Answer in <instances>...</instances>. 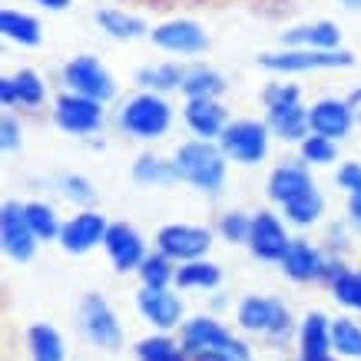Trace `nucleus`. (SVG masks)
Returning <instances> with one entry per match:
<instances>
[{"mask_svg": "<svg viewBox=\"0 0 361 361\" xmlns=\"http://www.w3.org/2000/svg\"><path fill=\"white\" fill-rule=\"evenodd\" d=\"M183 93H186V99H219L226 93V77L212 66H192V70H186Z\"/></svg>", "mask_w": 361, "mask_h": 361, "instance_id": "cd10ccee", "label": "nucleus"}, {"mask_svg": "<svg viewBox=\"0 0 361 361\" xmlns=\"http://www.w3.org/2000/svg\"><path fill=\"white\" fill-rule=\"evenodd\" d=\"M226 159L229 156L222 153V146H216L212 140L183 142L173 156L179 179L192 183L199 192H209V196H216L222 183H226Z\"/></svg>", "mask_w": 361, "mask_h": 361, "instance_id": "f257e3e1", "label": "nucleus"}, {"mask_svg": "<svg viewBox=\"0 0 361 361\" xmlns=\"http://www.w3.org/2000/svg\"><path fill=\"white\" fill-rule=\"evenodd\" d=\"M338 186L341 189H348V196L351 192H361V166L358 163H345L338 169Z\"/></svg>", "mask_w": 361, "mask_h": 361, "instance_id": "37998d69", "label": "nucleus"}, {"mask_svg": "<svg viewBox=\"0 0 361 361\" xmlns=\"http://www.w3.org/2000/svg\"><path fill=\"white\" fill-rule=\"evenodd\" d=\"M60 192H63L70 202H80V206H90V202L97 199L93 183H90L87 176H80V173H63L60 176Z\"/></svg>", "mask_w": 361, "mask_h": 361, "instance_id": "58836bf2", "label": "nucleus"}, {"mask_svg": "<svg viewBox=\"0 0 361 361\" xmlns=\"http://www.w3.org/2000/svg\"><path fill=\"white\" fill-rule=\"evenodd\" d=\"M27 222H30L33 235L40 242H50V239H60V229H63V222L56 219V209L47 206V202H27Z\"/></svg>", "mask_w": 361, "mask_h": 361, "instance_id": "c9c22d12", "label": "nucleus"}, {"mask_svg": "<svg viewBox=\"0 0 361 361\" xmlns=\"http://www.w3.org/2000/svg\"><path fill=\"white\" fill-rule=\"evenodd\" d=\"M120 126L133 140H163L173 126V106L163 99V93L142 90L120 106Z\"/></svg>", "mask_w": 361, "mask_h": 361, "instance_id": "f03ea898", "label": "nucleus"}, {"mask_svg": "<svg viewBox=\"0 0 361 361\" xmlns=\"http://www.w3.org/2000/svg\"><path fill=\"white\" fill-rule=\"evenodd\" d=\"M20 136H23L20 123H17L11 113H7V116L0 120V146H4V153H13V149L20 146Z\"/></svg>", "mask_w": 361, "mask_h": 361, "instance_id": "79ce46f5", "label": "nucleus"}, {"mask_svg": "<svg viewBox=\"0 0 361 361\" xmlns=\"http://www.w3.org/2000/svg\"><path fill=\"white\" fill-rule=\"evenodd\" d=\"M156 249L169 255L173 262H192V259H206L212 249V229L206 226H192V222H173L163 226L156 235Z\"/></svg>", "mask_w": 361, "mask_h": 361, "instance_id": "6e6552de", "label": "nucleus"}, {"mask_svg": "<svg viewBox=\"0 0 361 361\" xmlns=\"http://www.w3.org/2000/svg\"><path fill=\"white\" fill-rule=\"evenodd\" d=\"M298 153H302V163L305 166H329L335 159V140L308 133L305 140L298 142Z\"/></svg>", "mask_w": 361, "mask_h": 361, "instance_id": "4c0bfd02", "label": "nucleus"}, {"mask_svg": "<svg viewBox=\"0 0 361 361\" xmlns=\"http://www.w3.org/2000/svg\"><path fill=\"white\" fill-rule=\"evenodd\" d=\"M189 361H229V355L219 348H206V351H189Z\"/></svg>", "mask_w": 361, "mask_h": 361, "instance_id": "c03bdc74", "label": "nucleus"}, {"mask_svg": "<svg viewBox=\"0 0 361 361\" xmlns=\"http://www.w3.org/2000/svg\"><path fill=\"white\" fill-rule=\"evenodd\" d=\"M282 44L302 47V50H338L341 30H338V23H331V20L298 23V27H288L282 33Z\"/></svg>", "mask_w": 361, "mask_h": 361, "instance_id": "aec40b11", "label": "nucleus"}, {"mask_svg": "<svg viewBox=\"0 0 361 361\" xmlns=\"http://www.w3.org/2000/svg\"><path fill=\"white\" fill-rule=\"evenodd\" d=\"M331 351L341 358H361V325L351 318H331Z\"/></svg>", "mask_w": 361, "mask_h": 361, "instance_id": "72a5a7b5", "label": "nucleus"}, {"mask_svg": "<svg viewBox=\"0 0 361 361\" xmlns=\"http://www.w3.org/2000/svg\"><path fill=\"white\" fill-rule=\"evenodd\" d=\"M27 348H30V361H66V345L63 335L54 325H30L27 331Z\"/></svg>", "mask_w": 361, "mask_h": 361, "instance_id": "bb28decb", "label": "nucleus"}, {"mask_svg": "<svg viewBox=\"0 0 361 361\" xmlns=\"http://www.w3.org/2000/svg\"><path fill=\"white\" fill-rule=\"evenodd\" d=\"M269 130L282 140L302 142L312 133L308 126V110L302 103H285V106H269Z\"/></svg>", "mask_w": 361, "mask_h": 361, "instance_id": "4be33fe9", "label": "nucleus"}, {"mask_svg": "<svg viewBox=\"0 0 361 361\" xmlns=\"http://www.w3.org/2000/svg\"><path fill=\"white\" fill-rule=\"evenodd\" d=\"M93 20H97V27L106 37H113V40H140V37H146V20H140V17H133V13L126 11H116V7H103V11L93 13Z\"/></svg>", "mask_w": 361, "mask_h": 361, "instance_id": "b1692460", "label": "nucleus"}, {"mask_svg": "<svg viewBox=\"0 0 361 361\" xmlns=\"http://www.w3.org/2000/svg\"><path fill=\"white\" fill-rule=\"evenodd\" d=\"M348 216L355 226H361V192H351L348 196Z\"/></svg>", "mask_w": 361, "mask_h": 361, "instance_id": "49530a36", "label": "nucleus"}, {"mask_svg": "<svg viewBox=\"0 0 361 361\" xmlns=\"http://www.w3.org/2000/svg\"><path fill=\"white\" fill-rule=\"evenodd\" d=\"M0 33L20 47H37L44 40L40 20L23 11H13V7H4V11H0Z\"/></svg>", "mask_w": 361, "mask_h": 361, "instance_id": "393cba45", "label": "nucleus"}, {"mask_svg": "<svg viewBox=\"0 0 361 361\" xmlns=\"http://www.w3.org/2000/svg\"><path fill=\"white\" fill-rule=\"evenodd\" d=\"M80 331L87 335L90 345L97 348H106V351H116L123 345V325L113 305L106 302L103 295L90 292L83 302H80Z\"/></svg>", "mask_w": 361, "mask_h": 361, "instance_id": "423d86ee", "label": "nucleus"}, {"mask_svg": "<svg viewBox=\"0 0 361 361\" xmlns=\"http://www.w3.org/2000/svg\"><path fill=\"white\" fill-rule=\"evenodd\" d=\"M149 37H153V44L159 47V50H169V54H179V56L202 54L209 47L206 30H202L196 20H166V23H159Z\"/></svg>", "mask_w": 361, "mask_h": 361, "instance_id": "dca6fc26", "label": "nucleus"}, {"mask_svg": "<svg viewBox=\"0 0 361 361\" xmlns=\"http://www.w3.org/2000/svg\"><path fill=\"white\" fill-rule=\"evenodd\" d=\"M282 272L288 279H295V282H312V279H325L329 272V262H325V255L318 245L305 239H292V245L285 249L282 255Z\"/></svg>", "mask_w": 361, "mask_h": 361, "instance_id": "f3484780", "label": "nucleus"}, {"mask_svg": "<svg viewBox=\"0 0 361 361\" xmlns=\"http://www.w3.org/2000/svg\"><path fill=\"white\" fill-rule=\"evenodd\" d=\"M269 123L259 120H232L219 136L222 153L239 166H259L269 153Z\"/></svg>", "mask_w": 361, "mask_h": 361, "instance_id": "39448f33", "label": "nucleus"}, {"mask_svg": "<svg viewBox=\"0 0 361 361\" xmlns=\"http://www.w3.org/2000/svg\"><path fill=\"white\" fill-rule=\"evenodd\" d=\"M308 189H315L308 166L285 163V166H279V169H272V176H269V196H272L279 206H285V202H292V199H298V196H305Z\"/></svg>", "mask_w": 361, "mask_h": 361, "instance_id": "412c9836", "label": "nucleus"}, {"mask_svg": "<svg viewBox=\"0 0 361 361\" xmlns=\"http://www.w3.org/2000/svg\"><path fill=\"white\" fill-rule=\"evenodd\" d=\"M252 232V216L245 212H226L219 219V235L226 242H249Z\"/></svg>", "mask_w": 361, "mask_h": 361, "instance_id": "ea45409f", "label": "nucleus"}, {"mask_svg": "<svg viewBox=\"0 0 361 361\" xmlns=\"http://www.w3.org/2000/svg\"><path fill=\"white\" fill-rule=\"evenodd\" d=\"M259 66L272 70V73H308V70H348L355 66L351 50H302V47H288L279 54H262Z\"/></svg>", "mask_w": 361, "mask_h": 361, "instance_id": "20e7f679", "label": "nucleus"}, {"mask_svg": "<svg viewBox=\"0 0 361 361\" xmlns=\"http://www.w3.org/2000/svg\"><path fill=\"white\" fill-rule=\"evenodd\" d=\"M235 322L242 331L265 335V338H288L292 331V312L285 302L272 295H245L235 308Z\"/></svg>", "mask_w": 361, "mask_h": 361, "instance_id": "7ed1b4c3", "label": "nucleus"}, {"mask_svg": "<svg viewBox=\"0 0 361 361\" xmlns=\"http://www.w3.org/2000/svg\"><path fill=\"white\" fill-rule=\"evenodd\" d=\"M44 99H47V83L37 70H20V73H13V106L37 110V106H44Z\"/></svg>", "mask_w": 361, "mask_h": 361, "instance_id": "2f4dec72", "label": "nucleus"}, {"mask_svg": "<svg viewBox=\"0 0 361 361\" xmlns=\"http://www.w3.org/2000/svg\"><path fill=\"white\" fill-rule=\"evenodd\" d=\"M262 99H265V110L269 106H285V103H298V87H292V83H272V87H265Z\"/></svg>", "mask_w": 361, "mask_h": 361, "instance_id": "a19ab883", "label": "nucleus"}, {"mask_svg": "<svg viewBox=\"0 0 361 361\" xmlns=\"http://www.w3.org/2000/svg\"><path fill=\"white\" fill-rule=\"evenodd\" d=\"M302 361H335L331 355H318V358H302Z\"/></svg>", "mask_w": 361, "mask_h": 361, "instance_id": "8fccbe9b", "label": "nucleus"}, {"mask_svg": "<svg viewBox=\"0 0 361 361\" xmlns=\"http://www.w3.org/2000/svg\"><path fill=\"white\" fill-rule=\"evenodd\" d=\"M183 120L199 140H219L222 130L229 126L226 106L219 99H189L186 110H183Z\"/></svg>", "mask_w": 361, "mask_h": 361, "instance_id": "6ab92c4d", "label": "nucleus"}, {"mask_svg": "<svg viewBox=\"0 0 361 361\" xmlns=\"http://www.w3.org/2000/svg\"><path fill=\"white\" fill-rule=\"evenodd\" d=\"M331 285V298L338 305L351 308V312H361V269H348V265H329L325 272Z\"/></svg>", "mask_w": 361, "mask_h": 361, "instance_id": "a878e982", "label": "nucleus"}, {"mask_svg": "<svg viewBox=\"0 0 361 361\" xmlns=\"http://www.w3.org/2000/svg\"><path fill=\"white\" fill-rule=\"evenodd\" d=\"M298 348H302V358H318V355H329L331 351V322L322 312H308L302 318Z\"/></svg>", "mask_w": 361, "mask_h": 361, "instance_id": "5701e85b", "label": "nucleus"}, {"mask_svg": "<svg viewBox=\"0 0 361 361\" xmlns=\"http://www.w3.org/2000/svg\"><path fill=\"white\" fill-rule=\"evenodd\" d=\"M37 7H44V11H54V13H60V11H66L70 7V0H33Z\"/></svg>", "mask_w": 361, "mask_h": 361, "instance_id": "de8ad7c7", "label": "nucleus"}, {"mask_svg": "<svg viewBox=\"0 0 361 361\" xmlns=\"http://www.w3.org/2000/svg\"><path fill=\"white\" fill-rule=\"evenodd\" d=\"M54 120L70 136H90L103 126V103L80 93H63L54 106Z\"/></svg>", "mask_w": 361, "mask_h": 361, "instance_id": "1a4fd4ad", "label": "nucleus"}, {"mask_svg": "<svg viewBox=\"0 0 361 361\" xmlns=\"http://www.w3.org/2000/svg\"><path fill=\"white\" fill-rule=\"evenodd\" d=\"M136 361H189V351L183 341H173L169 335H149L136 345Z\"/></svg>", "mask_w": 361, "mask_h": 361, "instance_id": "7c9ffc66", "label": "nucleus"}, {"mask_svg": "<svg viewBox=\"0 0 361 361\" xmlns=\"http://www.w3.org/2000/svg\"><path fill=\"white\" fill-rule=\"evenodd\" d=\"M179 341H183V348L186 351H206V348L226 351L235 338H232V331L222 325L219 318L196 315V318H189V322H183V335H179Z\"/></svg>", "mask_w": 361, "mask_h": 361, "instance_id": "a211bd4d", "label": "nucleus"}, {"mask_svg": "<svg viewBox=\"0 0 361 361\" xmlns=\"http://www.w3.org/2000/svg\"><path fill=\"white\" fill-rule=\"evenodd\" d=\"M0 103H4V106H13V77L0 80Z\"/></svg>", "mask_w": 361, "mask_h": 361, "instance_id": "a18cd8bd", "label": "nucleus"}, {"mask_svg": "<svg viewBox=\"0 0 361 361\" xmlns=\"http://www.w3.org/2000/svg\"><path fill=\"white\" fill-rule=\"evenodd\" d=\"M133 176H136V183H142V186H166V183L179 179L176 163L163 159V156H140L136 166H133Z\"/></svg>", "mask_w": 361, "mask_h": 361, "instance_id": "473e14b6", "label": "nucleus"}, {"mask_svg": "<svg viewBox=\"0 0 361 361\" xmlns=\"http://www.w3.org/2000/svg\"><path fill=\"white\" fill-rule=\"evenodd\" d=\"M285 216L288 222H295V226H312V222L322 219V212H325V199L318 189H308L305 196L292 199V202H285Z\"/></svg>", "mask_w": 361, "mask_h": 361, "instance_id": "e433bc0d", "label": "nucleus"}, {"mask_svg": "<svg viewBox=\"0 0 361 361\" xmlns=\"http://www.w3.org/2000/svg\"><path fill=\"white\" fill-rule=\"evenodd\" d=\"M106 229H110V222H106L103 212L83 209V212H77L73 219L63 222V229H60V245H63L70 255H83V252L103 245Z\"/></svg>", "mask_w": 361, "mask_h": 361, "instance_id": "f8f14e48", "label": "nucleus"}, {"mask_svg": "<svg viewBox=\"0 0 361 361\" xmlns=\"http://www.w3.org/2000/svg\"><path fill=\"white\" fill-rule=\"evenodd\" d=\"M186 70L179 63H156V66H142L136 73V83L149 93H169V90H183Z\"/></svg>", "mask_w": 361, "mask_h": 361, "instance_id": "c756f323", "label": "nucleus"}, {"mask_svg": "<svg viewBox=\"0 0 361 361\" xmlns=\"http://www.w3.org/2000/svg\"><path fill=\"white\" fill-rule=\"evenodd\" d=\"M173 259L163 255V252H153V255H146L140 265V279L146 288H169L176 285V269H173Z\"/></svg>", "mask_w": 361, "mask_h": 361, "instance_id": "f704fd0d", "label": "nucleus"}, {"mask_svg": "<svg viewBox=\"0 0 361 361\" xmlns=\"http://www.w3.org/2000/svg\"><path fill=\"white\" fill-rule=\"evenodd\" d=\"M249 252L255 259H262V262H282L285 249L292 245L288 239V232H285L282 219L275 216V212H255L252 216V232H249Z\"/></svg>", "mask_w": 361, "mask_h": 361, "instance_id": "9b49d317", "label": "nucleus"}, {"mask_svg": "<svg viewBox=\"0 0 361 361\" xmlns=\"http://www.w3.org/2000/svg\"><path fill=\"white\" fill-rule=\"evenodd\" d=\"M63 83L70 93L93 97V99H99V103H106V99L116 97V80H113V73L90 54L73 56V60L63 66Z\"/></svg>", "mask_w": 361, "mask_h": 361, "instance_id": "0eeeda50", "label": "nucleus"}, {"mask_svg": "<svg viewBox=\"0 0 361 361\" xmlns=\"http://www.w3.org/2000/svg\"><path fill=\"white\" fill-rule=\"evenodd\" d=\"M103 249L110 255V262L116 272H140L142 259H146V242L130 222H110L106 229V239H103Z\"/></svg>", "mask_w": 361, "mask_h": 361, "instance_id": "ddd939ff", "label": "nucleus"}, {"mask_svg": "<svg viewBox=\"0 0 361 361\" xmlns=\"http://www.w3.org/2000/svg\"><path fill=\"white\" fill-rule=\"evenodd\" d=\"M341 4H345L348 11H361V0H341Z\"/></svg>", "mask_w": 361, "mask_h": 361, "instance_id": "09e8293b", "label": "nucleus"}, {"mask_svg": "<svg viewBox=\"0 0 361 361\" xmlns=\"http://www.w3.org/2000/svg\"><path fill=\"white\" fill-rule=\"evenodd\" d=\"M0 242L4 252L13 262H30L33 252H37V235H33L30 222H27V209L20 202H4L0 209Z\"/></svg>", "mask_w": 361, "mask_h": 361, "instance_id": "9d476101", "label": "nucleus"}, {"mask_svg": "<svg viewBox=\"0 0 361 361\" xmlns=\"http://www.w3.org/2000/svg\"><path fill=\"white\" fill-rule=\"evenodd\" d=\"M136 308L159 331H173L183 325V298L169 288H146L142 285L140 295H136Z\"/></svg>", "mask_w": 361, "mask_h": 361, "instance_id": "4468645a", "label": "nucleus"}, {"mask_svg": "<svg viewBox=\"0 0 361 361\" xmlns=\"http://www.w3.org/2000/svg\"><path fill=\"white\" fill-rule=\"evenodd\" d=\"M222 282V269L216 262H209V259H192V262H179L176 269V285L179 288H219Z\"/></svg>", "mask_w": 361, "mask_h": 361, "instance_id": "c85d7f7f", "label": "nucleus"}, {"mask_svg": "<svg viewBox=\"0 0 361 361\" xmlns=\"http://www.w3.org/2000/svg\"><path fill=\"white\" fill-rule=\"evenodd\" d=\"M308 126L318 136L345 140L351 133V126H355V106H351V99H338V97L318 99L315 106L308 110Z\"/></svg>", "mask_w": 361, "mask_h": 361, "instance_id": "2eb2a0df", "label": "nucleus"}]
</instances>
